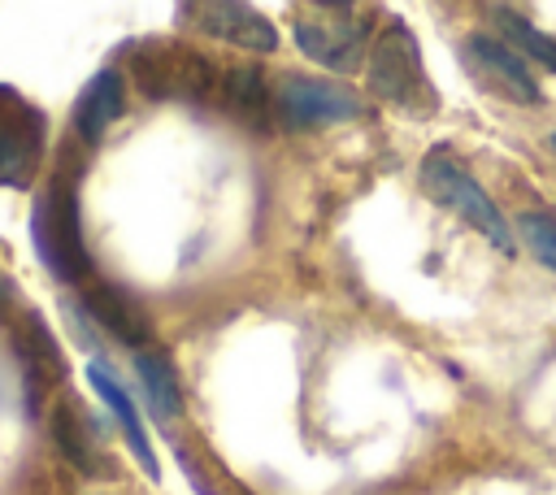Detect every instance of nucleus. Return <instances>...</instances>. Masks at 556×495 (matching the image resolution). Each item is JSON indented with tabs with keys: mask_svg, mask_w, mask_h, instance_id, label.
<instances>
[{
	"mask_svg": "<svg viewBox=\"0 0 556 495\" xmlns=\"http://www.w3.org/2000/svg\"><path fill=\"white\" fill-rule=\"evenodd\" d=\"M30 243L39 261L61 282H87L91 278V252L78 230V178L70 169H56V178L35 195L30 208Z\"/></svg>",
	"mask_w": 556,
	"mask_h": 495,
	"instance_id": "1",
	"label": "nucleus"
},
{
	"mask_svg": "<svg viewBox=\"0 0 556 495\" xmlns=\"http://www.w3.org/2000/svg\"><path fill=\"white\" fill-rule=\"evenodd\" d=\"M365 82L378 100H387L404 113H434V104H439V96L426 78V65H421V48H417V39L404 22H391L374 39Z\"/></svg>",
	"mask_w": 556,
	"mask_h": 495,
	"instance_id": "2",
	"label": "nucleus"
},
{
	"mask_svg": "<svg viewBox=\"0 0 556 495\" xmlns=\"http://www.w3.org/2000/svg\"><path fill=\"white\" fill-rule=\"evenodd\" d=\"M421 187H426V195H430L434 204L452 208L460 221H469L473 230H482L491 248H500L504 256L517 252V234L508 230L504 213H500L495 200L482 191V182L469 178V174L456 165V156H452L447 148H430V152H426V161H421Z\"/></svg>",
	"mask_w": 556,
	"mask_h": 495,
	"instance_id": "3",
	"label": "nucleus"
},
{
	"mask_svg": "<svg viewBox=\"0 0 556 495\" xmlns=\"http://www.w3.org/2000/svg\"><path fill=\"white\" fill-rule=\"evenodd\" d=\"M369 13L356 9V4H313L304 13H295L291 22V35H295V48L330 69V74H352L365 56V39H369Z\"/></svg>",
	"mask_w": 556,
	"mask_h": 495,
	"instance_id": "4",
	"label": "nucleus"
},
{
	"mask_svg": "<svg viewBox=\"0 0 556 495\" xmlns=\"http://www.w3.org/2000/svg\"><path fill=\"white\" fill-rule=\"evenodd\" d=\"M274 113L287 130H317L334 122L361 117V100L326 78H304V74H282L274 87Z\"/></svg>",
	"mask_w": 556,
	"mask_h": 495,
	"instance_id": "5",
	"label": "nucleus"
},
{
	"mask_svg": "<svg viewBox=\"0 0 556 495\" xmlns=\"http://www.w3.org/2000/svg\"><path fill=\"white\" fill-rule=\"evenodd\" d=\"M43 156V113L9 82H0V187H30Z\"/></svg>",
	"mask_w": 556,
	"mask_h": 495,
	"instance_id": "6",
	"label": "nucleus"
},
{
	"mask_svg": "<svg viewBox=\"0 0 556 495\" xmlns=\"http://www.w3.org/2000/svg\"><path fill=\"white\" fill-rule=\"evenodd\" d=\"M465 65H469L473 78H478L486 91H495V96H508V100H517V104H539V100H543V91H539L530 65H526V56H521L513 43L495 39V35H469V39H465Z\"/></svg>",
	"mask_w": 556,
	"mask_h": 495,
	"instance_id": "7",
	"label": "nucleus"
},
{
	"mask_svg": "<svg viewBox=\"0 0 556 495\" xmlns=\"http://www.w3.org/2000/svg\"><path fill=\"white\" fill-rule=\"evenodd\" d=\"M200 30H208L213 39L230 43V48H243V52H256V56H269L278 52V26L256 13L252 4H235V0H213V4H200Z\"/></svg>",
	"mask_w": 556,
	"mask_h": 495,
	"instance_id": "8",
	"label": "nucleus"
},
{
	"mask_svg": "<svg viewBox=\"0 0 556 495\" xmlns=\"http://www.w3.org/2000/svg\"><path fill=\"white\" fill-rule=\"evenodd\" d=\"M83 308H87V317H91L100 330H109L113 339L130 343L135 352L148 347V339H152V317L143 313V304H139L126 287H117V282H91V287L83 291Z\"/></svg>",
	"mask_w": 556,
	"mask_h": 495,
	"instance_id": "9",
	"label": "nucleus"
},
{
	"mask_svg": "<svg viewBox=\"0 0 556 495\" xmlns=\"http://www.w3.org/2000/svg\"><path fill=\"white\" fill-rule=\"evenodd\" d=\"M87 382L96 386V395H100V399L109 404V412L117 417V426H122V434H126L130 452L139 456L143 473H148V478H161V465H156V452H152V443H148V430H143L139 404H135V399H130V391L122 386L117 369H113L104 356H91V360H87Z\"/></svg>",
	"mask_w": 556,
	"mask_h": 495,
	"instance_id": "10",
	"label": "nucleus"
},
{
	"mask_svg": "<svg viewBox=\"0 0 556 495\" xmlns=\"http://www.w3.org/2000/svg\"><path fill=\"white\" fill-rule=\"evenodd\" d=\"M122 113H126V82H122V74H117L113 65H104V69H96V74L83 82V91H78V100H74V130H78V139H83L87 148H96V143L104 139V130H109Z\"/></svg>",
	"mask_w": 556,
	"mask_h": 495,
	"instance_id": "11",
	"label": "nucleus"
},
{
	"mask_svg": "<svg viewBox=\"0 0 556 495\" xmlns=\"http://www.w3.org/2000/svg\"><path fill=\"white\" fill-rule=\"evenodd\" d=\"M222 109L252 126V130H269L274 122V87L265 82L261 65L256 61H239V65H226V78H222Z\"/></svg>",
	"mask_w": 556,
	"mask_h": 495,
	"instance_id": "12",
	"label": "nucleus"
},
{
	"mask_svg": "<svg viewBox=\"0 0 556 495\" xmlns=\"http://www.w3.org/2000/svg\"><path fill=\"white\" fill-rule=\"evenodd\" d=\"M135 373L143 382V395L152 404V412L161 421L178 417L182 412V391H178V373H174V360L161 352V347H139L135 352Z\"/></svg>",
	"mask_w": 556,
	"mask_h": 495,
	"instance_id": "13",
	"label": "nucleus"
},
{
	"mask_svg": "<svg viewBox=\"0 0 556 495\" xmlns=\"http://www.w3.org/2000/svg\"><path fill=\"white\" fill-rule=\"evenodd\" d=\"M130 78L148 100H169L178 78V43H143L130 56Z\"/></svg>",
	"mask_w": 556,
	"mask_h": 495,
	"instance_id": "14",
	"label": "nucleus"
},
{
	"mask_svg": "<svg viewBox=\"0 0 556 495\" xmlns=\"http://www.w3.org/2000/svg\"><path fill=\"white\" fill-rule=\"evenodd\" d=\"M52 439H56V447L70 456V465H74L78 473H87V478H100L104 460H100V452H96V439L87 434V426H83V417H78L74 399H65V404L52 412Z\"/></svg>",
	"mask_w": 556,
	"mask_h": 495,
	"instance_id": "15",
	"label": "nucleus"
},
{
	"mask_svg": "<svg viewBox=\"0 0 556 495\" xmlns=\"http://www.w3.org/2000/svg\"><path fill=\"white\" fill-rule=\"evenodd\" d=\"M495 13V22H500V30H504V43H513L517 52H526L530 61H539L543 69H552L556 74V39H547L539 26H530L521 13H513V9H491Z\"/></svg>",
	"mask_w": 556,
	"mask_h": 495,
	"instance_id": "16",
	"label": "nucleus"
},
{
	"mask_svg": "<svg viewBox=\"0 0 556 495\" xmlns=\"http://www.w3.org/2000/svg\"><path fill=\"white\" fill-rule=\"evenodd\" d=\"M517 230H521V239L534 248L539 265L556 269V221H552L547 213H521V217H517Z\"/></svg>",
	"mask_w": 556,
	"mask_h": 495,
	"instance_id": "17",
	"label": "nucleus"
},
{
	"mask_svg": "<svg viewBox=\"0 0 556 495\" xmlns=\"http://www.w3.org/2000/svg\"><path fill=\"white\" fill-rule=\"evenodd\" d=\"M0 304H4V287H0Z\"/></svg>",
	"mask_w": 556,
	"mask_h": 495,
	"instance_id": "18",
	"label": "nucleus"
},
{
	"mask_svg": "<svg viewBox=\"0 0 556 495\" xmlns=\"http://www.w3.org/2000/svg\"><path fill=\"white\" fill-rule=\"evenodd\" d=\"M552 152H556V135H552Z\"/></svg>",
	"mask_w": 556,
	"mask_h": 495,
	"instance_id": "19",
	"label": "nucleus"
}]
</instances>
